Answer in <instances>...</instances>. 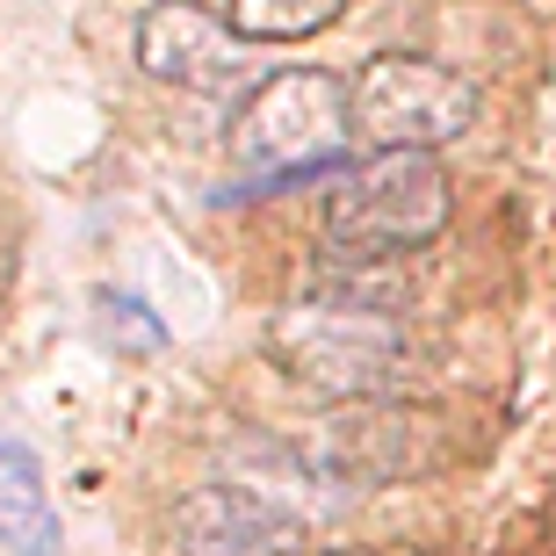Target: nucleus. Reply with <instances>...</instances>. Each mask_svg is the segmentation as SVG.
I'll return each instance as SVG.
<instances>
[{"mask_svg": "<svg viewBox=\"0 0 556 556\" xmlns=\"http://www.w3.org/2000/svg\"><path fill=\"white\" fill-rule=\"evenodd\" d=\"M261 348L289 383H304L332 405H405L419 391V369H427L413 326L383 318V311H332V304L275 311Z\"/></svg>", "mask_w": 556, "mask_h": 556, "instance_id": "f257e3e1", "label": "nucleus"}, {"mask_svg": "<svg viewBox=\"0 0 556 556\" xmlns=\"http://www.w3.org/2000/svg\"><path fill=\"white\" fill-rule=\"evenodd\" d=\"M448 166L441 152H369L332 174L326 188V239L340 253L405 261L448 231Z\"/></svg>", "mask_w": 556, "mask_h": 556, "instance_id": "f03ea898", "label": "nucleus"}, {"mask_svg": "<svg viewBox=\"0 0 556 556\" xmlns=\"http://www.w3.org/2000/svg\"><path fill=\"white\" fill-rule=\"evenodd\" d=\"M348 87L318 73V65H289L247 94L239 124H231V160L261 174V181H304V174H326V166L348 160Z\"/></svg>", "mask_w": 556, "mask_h": 556, "instance_id": "7ed1b4c3", "label": "nucleus"}, {"mask_svg": "<svg viewBox=\"0 0 556 556\" xmlns=\"http://www.w3.org/2000/svg\"><path fill=\"white\" fill-rule=\"evenodd\" d=\"M348 124L369 152H441L448 138L477 124V80H463L441 59L383 51L354 73Z\"/></svg>", "mask_w": 556, "mask_h": 556, "instance_id": "20e7f679", "label": "nucleus"}, {"mask_svg": "<svg viewBox=\"0 0 556 556\" xmlns=\"http://www.w3.org/2000/svg\"><path fill=\"white\" fill-rule=\"evenodd\" d=\"M289 455L326 492H383L441 463V419L419 405H332L289 441Z\"/></svg>", "mask_w": 556, "mask_h": 556, "instance_id": "39448f33", "label": "nucleus"}, {"mask_svg": "<svg viewBox=\"0 0 556 556\" xmlns=\"http://www.w3.org/2000/svg\"><path fill=\"white\" fill-rule=\"evenodd\" d=\"M138 65L152 80L181 87V94H253V87L268 80L261 65H253V43L231 37L225 15H210L195 0H152L138 22Z\"/></svg>", "mask_w": 556, "mask_h": 556, "instance_id": "423d86ee", "label": "nucleus"}, {"mask_svg": "<svg viewBox=\"0 0 556 556\" xmlns=\"http://www.w3.org/2000/svg\"><path fill=\"white\" fill-rule=\"evenodd\" d=\"M174 549L181 556H296L304 514L253 484H195L174 498Z\"/></svg>", "mask_w": 556, "mask_h": 556, "instance_id": "0eeeda50", "label": "nucleus"}, {"mask_svg": "<svg viewBox=\"0 0 556 556\" xmlns=\"http://www.w3.org/2000/svg\"><path fill=\"white\" fill-rule=\"evenodd\" d=\"M65 528L43 492V463L22 441H0V549L8 556H59Z\"/></svg>", "mask_w": 556, "mask_h": 556, "instance_id": "6e6552de", "label": "nucleus"}, {"mask_svg": "<svg viewBox=\"0 0 556 556\" xmlns=\"http://www.w3.org/2000/svg\"><path fill=\"white\" fill-rule=\"evenodd\" d=\"M405 268L397 261H369V253H340L332 247L318 268H311V304L332 311H383V318H405Z\"/></svg>", "mask_w": 556, "mask_h": 556, "instance_id": "1a4fd4ad", "label": "nucleus"}, {"mask_svg": "<svg viewBox=\"0 0 556 556\" xmlns=\"http://www.w3.org/2000/svg\"><path fill=\"white\" fill-rule=\"evenodd\" d=\"M340 15H348V0H231V37L239 43H296V37H318Z\"/></svg>", "mask_w": 556, "mask_h": 556, "instance_id": "9d476101", "label": "nucleus"}, {"mask_svg": "<svg viewBox=\"0 0 556 556\" xmlns=\"http://www.w3.org/2000/svg\"><path fill=\"white\" fill-rule=\"evenodd\" d=\"M326 556H405V549H326Z\"/></svg>", "mask_w": 556, "mask_h": 556, "instance_id": "9b49d317", "label": "nucleus"}]
</instances>
